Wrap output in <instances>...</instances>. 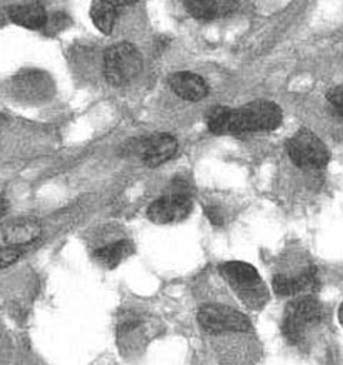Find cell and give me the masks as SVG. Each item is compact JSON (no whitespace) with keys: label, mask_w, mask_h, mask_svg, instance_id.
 <instances>
[{"label":"cell","mask_w":343,"mask_h":365,"mask_svg":"<svg viewBox=\"0 0 343 365\" xmlns=\"http://www.w3.org/2000/svg\"><path fill=\"white\" fill-rule=\"evenodd\" d=\"M287 153L292 162L303 169H320L329 162V150L312 130L302 128L287 140Z\"/></svg>","instance_id":"5"},{"label":"cell","mask_w":343,"mask_h":365,"mask_svg":"<svg viewBox=\"0 0 343 365\" xmlns=\"http://www.w3.org/2000/svg\"><path fill=\"white\" fill-rule=\"evenodd\" d=\"M202 329L217 335L224 332H249L253 327L250 319L240 311L222 304L203 305L197 315Z\"/></svg>","instance_id":"6"},{"label":"cell","mask_w":343,"mask_h":365,"mask_svg":"<svg viewBox=\"0 0 343 365\" xmlns=\"http://www.w3.org/2000/svg\"><path fill=\"white\" fill-rule=\"evenodd\" d=\"M282 109L270 101H254L233 109L232 135L247 132H267L282 123Z\"/></svg>","instance_id":"3"},{"label":"cell","mask_w":343,"mask_h":365,"mask_svg":"<svg viewBox=\"0 0 343 365\" xmlns=\"http://www.w3.org/2000/svg\"><path fill=\"white\" fill-rule=\"evenodd\" d=\"M136 2L138 0H92L91 19L99 32L108 35L116 24L119 11Z\"/></svg>","instance_id":"10"},{"label":"cell","mask_w":343,"mask_h":365,"mask_svg":"<svg viewBox=\"0 0 343 365\" xmlns=\"http://www.w3.org/2000/svg\"><path fill=\"white\" fill-rule=\"evenodd\" d=\"M327 101L333 110L343 119V86H336L329 91Z\"/></svg>","instance_id":"20"},{"label":"cell","mask_w":343,"mask_h":365,"mask_svg":"<svg viewBox=\"0 0 343 365\" xmlns=\"http://www.w3.org/2000/svg\"><path fill=\"white\" fill-rule=\"evenodd\" d=\"M42 234L41 224L34 218H18L2 230V244L12 247H22L36 241Z\"/></svg>","instance_id":"11"},{"label":"cell","mask_w":343,"mask_h":365,"mask_svg":"<svg viewBox=\"0 0 343 365\" xmlns=\"http://www.w3.org/2000/svg\"><path fill=\"white\" fill-rule=\"evenodd\" d=\"M220 274L236 295L252 309L262 308L269 295L257 269L243 261H229L220 265Z\"/></svg>","instance_id":"1"},{"label":"cell","mask_w":343,"mask_h":365,"mask_svg":"<svg viewBox=\"0 0 343 365\" xmlns=\"http://www.w3.org/2000/svg\"><path fill=\"white\" fill-rule=\"evenodd\" d=\"M273 289L280 297H306L312 295L317 287V272L314 268L309 267L297 275H276L272 281Z\"/></svg>","instance_id":"8"},{"label":"cell","mask_w":343,"mask_h":365,"mask_svg":"<svg viewBox=\"0 0 343 365\" xmlns=\"http://www.w3.org/2000/svg\"><path fill=\"white\" fill-rule=\"evenodd\" d=\"M239 8V0H217L219 16H226L236 12Z\"/></svg>","instance_id":"21"},{"label":"cell","mask_w":343,"mask_h":365,"mask_svg":"<svg viewBox=\"0 0 343 365\" xmlns=\"http://www.w3.org/2000/svg\"><path fill=\"white\" fill-rule=\"evenodd\" d=\"M207 128L214 135H232L233 109L227 106H216L207 113Z\"/></svg>","instance_id":"17"},{"label":"cell","mask_w":343,"mask_h":365,"mask_svg":"<svg viewBox=\"0 0 343 365\" xmlns=\"http://www.w3.org/2000/svg\"><path fill=\"white\" fill-rule=\"evenodd\" d=\"M146 319L138 315L125 317L118 325V344L124 348V352L136 351V346L148 338L146 332Z\"/></svg>","instance_id":"14"},{"label":"cell","mask_w":343,"mask_h":365,"mask_svg":"<svg viewBox=\"0 0 343 365\" xmlns=\"http://www.w3.org/2000/svg\"><path fill=\"white\" fill-rule=\"evenodd\" d=\"M132 244L129 241L121 240L95 250L94 258L99 265L112 269L116 268L122 261H125L132 254Z\"/></svg>","instance_id":"16"},{"label":"cell","mask_w":343,"mask_h":365,"mask_svg":"<svg viewBox=\"0 0 343 365\" xmlns=\"http://www.w3.org/2000/svg\"><path fill=\"white\" fill-rule=\"evenodd\" d=\"M206 215L209 218V221L214 225V227H222L223 225V215L222 212L217 210V207H207L206 208Z\"/></svg>","instance_id":"22"},{"label":"cell","mask_w":343,"mask_h":365,"mask_svg":"<svg viewBox=\"0 0 343 365\" xmlns=\"http://www.w3.org/2000/svg\"><path fill=\"white\" fill-rule=\"evenodd\" d=\"M21 254V247L2 245V251H0V264H2V268L14 265L19 259Z\"/></svg>","instance_id":"19"},{"label":"cell","mask_w":343,"mask_h":365,"mask_svg":"<svg viewBox=\"0 0 343 365\" xmlns=\"http://www.w3.org/2000/svg\"><path fill=\"white\" fill-rule=\"evenodd\" d=\"M192 210L193 202L190 200V195L179 191L154 201L146 211V217L154 224L168 225L186 220L190 215Z\"/></svg>","instance_id":"7"},{"label":"cell","mask_w":343,"mask_h":365,"mask_svg":"<svg viewBox=\"0 0 343 365\" xmlns=\"http://www.w3.org/2000/svg\"><path fill=\"white\" fill-rule=\"evenodd\" d=\"M169 86L173 92L189 102H199L209 93L207 82L193 72H177L169 78Z\"/></svg>","instance_id":"13"},{"label":"cell","mask_w":343,"mask_h":365,"mask_svg":"<svg viewBox=\"0 0 343 365\" xmlns=\"http://www.w3.org/2000/svg\"><path fill=\"white\" fill-rule=\"evenodd\" d=\"M138 152L145 165L155 168L174 156L177 152V139L169 133H155L139 142Z\"/></svg>","instance_id":"9"},{"label":"cell","mask_w":343,"mask_h":365,"mask_svg":"<svg viewBox=\"0 0 343 365\" xmlns=\"http://www.w3.org/2000/svg\"><path fill=\"white\" fill-rule=\"evenodd\" d=\"M322 304L312 295L294 298L284 309L282 331L292 344L300 342L306 332L322 321Z\"/></svg>","instance_id":"2"},{"label":"cell","mask_w":343,"mask_h":365,"mask_svg":"<svg viewBox=\"0 0 343 365\" xmlns=\"http://www.w3.org/2000/svg\"><path fill=\"white\" fill-rule=\"evenodd\" d=\"M8 14L14 24L32 31L45 29L49 21L46 9L36 2L14 5L9 8Z\"/></svg>","instance_id":"15"},{"label":"cell","mask_w":343,"mask_h":365,"mask_svg":"<svg viewBox=\"0 0 343 365\" xmlns=\"http://www.w3.org/2000/svg\"><path fill=\"white\" fill-rule=\"evenodd\" d=\"M14 91L21 99L36 102L52 93V82L41 72H26L15 79Z\"/></svg>","instance_id":"12"},{"label":"cell","mask_w":343,"mask_h":365,"mask_svg":"<svg viewBox=\"0 0 343 365\" xmlns=\"http://www.w3.org/2000/svg\"><path fill=\"white\" fill-rule=\"evenodd\" d=\"M142 69V58L131 43L112 45L104 58L105 78L111 85L122 86L135 79Z\"/></svg>","instance_id":"4"},{"label":"cell","mask_w":343,"mask_h":365,"mask_svg":"<svg viewBox=\"0 0 343 365\" xmlns=\"http://www.w3.org/2000/svg\"><path fill=\"white\" fill-rule=\"evenodd\" d=\"M339 321H340V324H342V327H343V302H342L340 307H339Z\"/></svg>","instance_id":"23"},{"label":"cell","mask_w":343,"mask_h":365,"mask_svg":"<svg viewBox=\"0 0 343 365\" xmlns=\"http://www.w3.org/2000/svg\"><path fill=\"white\" fill-rule=\"evenodd\" d=\"M186 6L200 21H212L219 16L217 0H186Z\"/></svg>","instance_id":"18"}]
</instances>
